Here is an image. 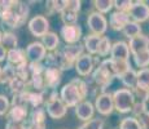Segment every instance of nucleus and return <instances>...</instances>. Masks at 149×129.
<instances>
[{
    "label": "nucleus",
    "instance_id": "37998d69",
    "mask_svg": "<svg viewBox=\"0 0 149 129\" xmlns=\"http://www.w3.org/2000/svg\"><path fill=\"white\" fill-rule=\"evenodd\" d=\"M10 101L7 96L4 94H0V116L7 115L8 111L10 110Z\"/></svg>",
    "mask_w": 149,
    "mask_h": 129
},
{
    "label": "nucleus",
    "instance_id": "9d476101",
    "mask_svg": "<svg viewBox=\"0 0 149 129\" xmlns=\"http://www.w3.org/2000/svg\"><path fill=\"white\" fill-rule=\"evenodd\" d=\"M82 27L78 23L75 25H64L60 30V35L62 36L64 41L66 43V45L71 44H78L79 40L82 38Z\"/></svg>",
    "mask_w": 149,
    "mask_h": 129
},
{
    "label": "nucleus",
    "instance_id": "49530a36",
    "mask_svg": "<svg viewBox=\"0 0 149 129\" xmlns=\"http://www.w3.org/2000/svg\"><path fill=\"white\" fill-rule=\"evenodd\" d=\"M131 114H132V116L136 117V119H140L143 115H145L144 110H143V103H141V101H136L135 106H134V108H132V111H131Z\"/></svg>",
    "mask_w": 149,
    "mask_h": 129
},
{
    "label": "nucleus",
    "instance_id": "f704fd0d",
    "mask_svg": "<svg viewBox=\"0 0 149 129\" xmlns=\"http://www.w3.org/2000/svg\"><path fill=\"white\" fill-rule=\"evenodd\" d=\"M45 108L39 107V108H34L30 114H29V120L34 123H38V124H45Z\"/></svg>",
    "mask_w": 149,
    "mask_h": 129
},
{
    "label": "nucleus",
    "instance_id": "cd10ccee",
    "mask_svg": "<svg viewBox=\"0 0 149 129\" xmlns=\"http://www.w3.org/2000/svg\"><path fill=\"white\" fill-rule=\"evenodd\" d=\"M136 87L149 93V68H141V70L137 71Z\"/></svg>",
    "mask_w": 149,
    "mask_h": 129
},
{
    "label": "nucleus",
    "instance_id": "a878e982",
    "mask_svg": "<svg viewBox=\"0 0 149 129\" xmlns=\"http://www.w3.org/2000/svg\"><path fill=\"white\" fill-rule=\"evenodd\" d=\"M43 103H45V92H34L30 90V96H29V107L39 108L42 107Z\"/></svg>",
    "mask_w": 149,
    "mask_h": 129
},
{
    "label": "nucleus",
    "instance_id": "de8ad7c7",
    "mask_svg": "<svg viewBox=\"0 0 149 129\" xmlns=\"http://www.w3.org/2000/svg\"><path fill=\"white\" fill-rule=\"evenodd\" d=\"M24 125H25V129H47V125L45 124H38V123L30 121L29 119L24 123Z\"/></svg>",
    "mask_w": 149,
    "mask_h": 129
},
{
    "label": "nucleus",
    "instance_id": "423d86ee",
    "mask_svg": "<svg viewBox=\"0 0 149 129\" xmlns=\"http://www.w3.org/2000/svg\"><path fill=\"white\" fill-rule=\"evenodd\" d=\"M95 110L100 115L109 116L113 114L114 108V101H113V93L109 92H102L95 98Z\"/></svg>",
    "mask_w": 149,
    "mask_h": 129
},
{
    "label": "nucleus",
    "instance_id": "13d9d810",
    "mask_svg": "<svg viewBox=\"0 0 149 129\" xmlns=\"http://www.w3.org/2000/svg\"><path fill=\"white\" fill-rule=\"evenodd\" d=\"M148 68H149V67H148Z\"/></svg>",
    "mask_w": 149,
    "mask_h": 129
},
{
    "label": "nucleus",
    "instance_id": "2f4dec72",
    "mask_svg": "<svg viewBox=\"0 0 149 129\" xmlns=\"http://www.w3.org/2000/svg\"><path fill=\"white\" fill-rule=\"evenodd\" d=\"M111 41L109 40V38L107 36H102L101 40H100V44H99V49H97V56L99 57H108L110 56V52H111Z\"/></svg>",
    "mask_w": 149,
    "mask_h": 129
},
{
    "label": "nucleus",
    "instance_id": "6ab92c4d",
    "mask_svg": "<svg viewBox=\"0 0 149 129\" xmlns=\"http://www.w3.org/2000/svg\"><path fill=\"white\" fill-rule=\"evenodd\" d=\"M128 48H130L131 56H132V54L139 53V52L149 49V36L141 34V35L131 39L130 43H128Z\"/></svg>",
    "mask_w": 149,
    "mask_h": 129
},
{
    "label": "nucleus",
    "instance_id": "f03ea898",
    "mask_svg": "<svg viewBox=\"0 0 149 129\" xmlns=\"http://www.w3.org/2000/svg\"><path fill=\"white\" fill-rule=\"evenodd\" d=\"M113 101L114 108L119 114H128L132 111L136 103V98L132 90L127 89V88H119V89L113 92Z\"/></svg>",
    "mask_w": 149,
    "mask_h": 129
},
{
    "label": "nucleus",
    "instance_id": "1a4fd4ad",
    "mask_svg": "<svg viewBox=\"0 0 149 129\" xmlns=\"http://www.w3.org/2000/svg\"><path fill=\"white\" fill-rule=\"evenodd\" d=\"M128 16H130L131 21L137 22V23L147 22L149 19V4L143 0L134 1L131 9L128 10Z\"/></svg>",
    "mask_w": 149,
    "mask_h": 129
},
{
    "label": "nucleus",
    "instance_id": "473e14b6",
    "mask_svg": "<svg viewBox=\"0 0 149 129\" xmlns=\"http://www.w3.org/2000/svg\"><path fill=\"white\" fill-rule=\"evenodd\" d=\"M119 129H143V125L136 117L127 116L121 120V123H119Z\"/></svg>",
    "mask_w": 149,
    "mask_h": 129
},
{
    "label": "nucleus",
    "instance_id": "b1692460",
    "mask_svg": "<svg viewBox=\"0 0 149 129\" xmlns=\"http://www.w3.org/2000/svg\"><path fill=\"white\" fill-rule=\"evenodd\" d=\"M119 80L125 88L132 90L134 88H136V83H137V71H135L134 68H130L127 72H125L122 76H119Z\"/></svg>",
    "mask_w": 149,
    "mask_h": 129
},
{
    "label": "nucleus",
    "instance_id": "58836bf2",
    "mask_svg": "<svg viewBox=\"0 0 149 129\" xmlns=\"http://www.w3.org/2000/svg\"><path fill=\"white\" fill-rule=\"evenodd\" d=\"M16 74H17V77L19 79H24L26 81H30L31 79V74H30V70H29V61L25 62V63L19 65L16 67Z\"/></svg>",
    "mask_w": 149,
    "mask_h": 129
},
{
    "label": "nucleus",
    "instance_id": "c756f323",
    "mask_svg": "<svg viewBox=\"0 0 149 129\" xmlns=\"http://www.w3.org/2000/svg\"><path fill=\"white\" fill-rule=\"evenodd\" d=\"M132 58H134L136 67H139L140 70L149 67V49L139 52L136 54H132Z\"/></svg>",
    "mask_w": 149,
    "mask_h": 129
},
{
    "label": "nucleus",
    "instance_id": "79ce46f5",
    "mask_svg": "<svg viewBox=\"0 0 149 129\" xmlns=\"http://www.w3.org/2000/svg\"><path fill=\"white\" fill-rule=\"evenodd\" d=\"M132 4H134L132 0H114V8H116L117 12L128 13Z\"/></svg>",
    "mask_w": 149,
    "mask_h": 129
},
{
    "label": "nucleus",
    "instance_id": "c03bdc74",
    "mask_svg": "<svg viewBox=\"0 0 149 129\" xmlns=\"http://www.w3.org/2000/svg\"><path fill=\"white\" fill-rule=\"evenodd\" d=\"M104 125H105L104 120L99 119V117H93L90 121L84 123L86 129H104Z\"/></svg>",
    "mask_w": 149,
    "mask_h": 129
},
{
    "label": "nucleus",
    "instance_id": "dca6fc26",
    "mask_svg": "<svg viewBox=\"0 0 149 129\" xmlns=\"http://www.w3.org/2000/svg\"><path fill=\"white\" fill-rule=\"evenodd\" d=\"M93 114H95V105L90 101H83L75 107V115L79 120L87 123L91 119H93Z\"/></svg>",
    "mask_w": 149,
    "mask_h": 129
},
{
    "label": "nucleus",
    "instance_id": "a211bd4d",
    "mask_svg": "<svg viewBox=\"0 0 149 129\" xmlns=\"http://www.w3.org/2000/svg\"><path fill=\"white\" fill-rule=\"evenodd\" d=\"M29 114V107L26 106H10V110L7 114V120L14 123H25Z\"/></svg>",
    "mask_w": 149,
    "mask_h": 129
},
{
    "label": "nucleus",
    "instance_id": "e433bc0d",
    "mask_svg": "<svg viewBox=\"0 0 149 129\" xmlns=\"http://www.w3.org/2000/svg\"><path fill=\"white\" fill-rule=\"evenodd\" d=\"M60 17H61V21L64 25H75L78 22L79 13H75L73 10H69L65 8V10L60 14Z\"/></svg>",
    "mask_w": 149,
    "mask_h": 129
},
{
    "label": "nucleus",
    "instance_id": "09e8293b",
    "mask_svg": "<svg viewBox=\"0 0 149 129\" xmlns=\"http://www.w3.org/2000/svg\"><path fill=\"white\" fill-rule=\"evenodd\" d=\"M5 129H25V125H24V123H14V121L7 120Z\"/></svg>",
    "mask_w": 149,
    "mask_h": 129
},
{
    "label": "nucleus",
    "instance_id": "aec40b11",
    "mask_svg": "<svg viewBox=\"0 0 149 129\" xmlns=\"http://www.w3.org/2000/svg\"><path fill=\"white\" fill-rule=\"evenodd\" d=\"M27 62L26 58V50L22 49V48H16V49L8 50L7 53V63L12 65L13 67H17V66Z\"/></svg>",
    "mask_w": 149,
    "mask_h": 129
},
{
    "label": "nucleus",
    "instance_id": "ddd939ff",
    "mask_svg": "<svg viewBox=\"0 0 149 129\" xmlns=\"http://www.w3.org/2000/svg\"><path fill=\"white\" fill-rule=\"evenodd\" d=\"M130 56L131 52L128 48V43L122 41V40L113 43L110 57H109L110 59H113V61H130Z\"/></svg>",
    "mask_w": 149,
    "mask_h": 129
},
{
    "label": "nucleus",
    "instance_id": "c85d7f7f",
    "mask_svg": "<svg viewBox=\"0 0 149 129\" xmlns=\"http://www.w3.org/2000/svg\"><path fill=\"white\" fill-rule=\"evenodd\" d=\"M122 32H123V35H125L126 38H128L131 40V39L136 38V36L141 35V26H140V23H137V22L130 21L128 22V25L123 28Z\"/></svg>",
    "mask_w": 149,
    "mask_h": 129
},
{
    "label": "nucleus",
    "instance_id": "72a5a7b5",
    "mask_svg": "<svg viewBox=\"0 0 149 129\" xmlns=\"http://www.w3.org/2000/svg\"><path fill=\"white\" fill-rule=\"evenodd\" d=\"M93 5L96 8V12L105 14V13H109L114 8V1L113 0H95Z\"/></svg>",
    "mask_w": 149,
    "mask_h": 129
},
{
    "label": "nucleus",
    "instance_id": "a19ab883",
    "mask_svg": "<svg viewBox=\"0 0 149 129\" xmlns=\"http://www.w3.org/2000/svg\"><path fill=\"white\" fill-rule=\"evenodd\" d=\"M71 83H74V84L77 85L78 90L81 92L83 99H86L87 96H90V93H88V85H87V83H86V80L81 79V77H74V79L71 80Z\"/></svg>",
    "mask_w": 149,
    "mask_h": 129
},
{
    "label": "nucleus",
    "instance_id": "6e6d98bb",
    "mask_svg": "<svg viewBox=\"0 0 149 129\" xmlns=\"http://www.w3.org/2000/svg\"><path fill=\"white\" fill-rule=\"evenodd\" d=\"M78 129H86V127H84V124H83V125H81V127H79Z\"/></svg>",
    "mask_w": 149,
    "mask_h": 129
},
{
    "label": "nucleus",
    "instance_id": "ea45409f",
    "mask_svg": "<svg viewBox=\"0 0 149 129\" xmlns=\"http://www.w3.org/2000/svg\"><path fill=\"white\" fill-rule=\"evenodd\" d=\"M45 65L43 62H29V70H30L31 76L43 75L45 71Z\"/></svg>",
    "mask_w": 149,
    "mask_h": 129
},
{
    "label": "nucleus",
    "instance_id": "c9c22d12",
    "mask_svg": "<svg viewBox=\"0 0 149 129\" xmlns=\"http://www.w3.org/2000/svg\"><path fill=\"white\" fill-rule=\"evenodd\" d=\"M29 96H30V90H25L18 94H13L10 105L12 106H26V107H29Z\"/></svg>",
    "mask_w": 149,
    "mask_h": 129
},
{
    "label": "nucleus",
    "instance_id": "5701e85b",
    "mask_svg": "<svg viewBox=\"0 0 149 129\" xmlns=\"http://www.w3.org/2000/svg\"><path fill=\"white\" fill-rule=\"evenodd\" d=\"M42 44L44 45L48 52H54L58 49L60 38L56 32H48L42 38Z\"/></svg>",
    "mask_w": 149,
    "mask_h": 129
},
{
    "label": "nucleus",
    "instance_id": "412c9836",
    "mask_svg": "<svg viewBox=\"0 0 149 129\" xmlns=\"http://www.w3.org/2000/svg\"><path fill=\"white\" fill-rule=\"evenodd\" d=\"M101 38L102 36L93 35V34H90V35L84 36L83 47H84V49L87 50L88 54H91V56H97V49H99V44H100Z\"/></svg>",
    "mask_w": 149,
    "mask_h": 129
},
{
    "label": "nucleus",
    "instance_id": "4d7b16f0",
    "mask_svg": "<svg viewBox=\"0 0 149 129\" xmlns=\"http://www.w3.org/2000/svg\"><path fill=\"white\" fill-rule=\"evenodd\" d=\"M148 98H149V96H148Z\"/></svg>",
    "mask_w": 149,
    "mask_h": 129
},
{
    "label": "nucleus",
    "instance_id": "4c0bfd02",
    "mask_svg": "<svg viewBox=\"0 0 149 129\" xmlns=\"http://www.w3.org/2000/svg\"><path fill=\"white\" fill-rule=\"evenodd\" d=\"M113 68H114V72H116V76L119 77L132 67H131L130 61H113Z\"/></svg>",
    "mask_w": 149,
    "mask_h": 129
},
{
    "label": "nucleus",
    "instance_id": "20e7f679",
    "mask_svg": "<svg viewBox=\"0 0 149 129\" xmlns=\"http://www.w3.org/2000/svg\"><path fill=\"white\" fill-rule=\"evenodd\" d=\"M60 97H61L62 102L66 105V107L75 108L81 102L86 101V99H83L81 92L78 90L77 85L71 81H69L68 84H65L64 87L61 88V90H60Z\"/></svg>",
    "mask_w": 149,
    "mask_h": 129
},
{
    "label": "nucleus",
    "instance_id": "f3484780",
    "mask_svg": "<svg viewBox=\"0 0 149 129\" xmlns=\"http://www.w3.org/2000/svg\"><path fill=\"white\" fill-rule=\"evenodd\" d=\"M0 19H1L3 23L7 26V27H9V28H18V27H21V26L25 23V22L22 21L18 16H17V13L13 10V5H12L10 9L0 13Z\"/></svg>",
    "mask_w": 149,
    "mask_h": 129
},
{
    "label": "nucleus",
    "instance_id": "6e6552de",
    "mask_svg": "<svg viewBox=\"0 0 149 129\" xmlns=\"http://www.w3.org/2000/svg\"><path fill=\"white\" fill-rule=\"evenodd\" d=\"M75 71L78 72L79 76L82 77H88L92 75L93 70L96 68V62H95V56H91L88 53H84L77 59L75 62Z\"/></svg>",
    "mask_w": 149,
    "mask_h": 129
},
{
    "label": "nucleus",
    "instance_id": "603ef678",
    "mask_svg": "<svg viewBox=\"0 0 149 129\" xmlns=\"http://www.w3.org/2000/svg\"><path fill=\"white\" fill-rule=\"evenodd\" d=\"M141 125H143V129H149V117H147L145 120H143Z\"/></svg>",
    "mask_w": 149,
    "mask_h": 129
},
{
    "label": "nucleus",
    "instance_id": "4be33fe9",
    "mask_svg": "<svg viewBox=\"0 0 149 129\" xmlns=\"http://www.w3.org/2000/svg\"><path fill=\"white\" fill-rule=\"evenodd\" d=\"M68 4V0H48L45 1V10H47L48 16H52V14H61L65 10Z\"/></svg>",
    "mask_w": 149,
    "mask_h": 129
},
{
    "label": "nucleus",
    "instance_id": "39448f33",
    "mask_svg": "<svg viewBox=\"0 0 149 129\" xmlns=\"http://www.w3.org/2000/svg\"><path fill=\"white\" fill-rule=\"evenodd\" d=\"M108 19L105 18L104 14L99 12H91L87 17V26L90 28V31L93 35L102 36L108 30Z\"/></svg>",
    "mask_w": 149,
    "mask_h": 129
},
{
    "label": "nucleus",
    "instance_id": "f257e3e1",
    "mask_svg": "<svg viewBox=\"0 0 149 129\" xmlns=\"http://www.w3.org/2000/svg\"><path fill=\"white\" fill-rule=\"evenodd\" d=\"M91 77L95 81V84L100 88L101 93L105 92V89L109 88V85H111V83L117 77L116 72H114V68H113V61L110 58L102 59L101 63L93 70Z\"/></svg>",
    "mask_w": 149,
    "mask_h": 129
},
{
    "label": "nucleus",
    "instance_id": "9b49d317",
    "mask_svg": "<svg viewBox=\"0 0 149 129\" xmlns=\"http://www.w3.org/2000/svg\"><path fill=\"white\" fill-rule=\"evenodd\" d=\"M26 58L29 62H43L47 57V49L42 41H33L26 47Z\"/></svg>",
    "mask_w": 149,
    "mask_h": 129
},
{
    "label": "nucleus",
    "instance_id": "8fccbe9b",
    "mask_svg": "<svg viewBox=\"0 0 149 129\" xmlns=\"http://www.w3.org/2000/svg\"><path fill=\"white\" fill-rule=\"evenodd\" d=\"M141 103H143V110H144V114L147 116H149V98L148 97L145 99H143Z\"/></svg>",
    "mask_w": 149,
    "mask_h": 129
},
{
    "label": "nucleus",
    "instance_id": "a18cd8bd",
    "mask_svg": "<svg viewBox=\"0 0 149 129\" xmlns=\"http://www.w3.org/2000/svg\"><path fill=\"white\" fill-rule=\"evenodd\" d=\"M66 9L73 10L75 13H79L82 9V1H79V0H68Z\"/></svg>",
    "mask_w": 149,
    "mask_h": 129
},
{
    "label": "nucleus",
    "instance_id": "2eb2a0df",
    "mask_svg": "<svg viewBox=\"0 0 149 129\" xmlns=\"http://www.w3.org/2000/svg\"><path fill=\"white\" fill-rule=\"evenodd\" d=\"M131 21L128 13L125 12H113L109 17V26L113 28L114 31H123V28L128 25Z\"/></svg>",
    "mask_w": 149,
    "mask_h": 129
},
{
    "label": "nucleus",
    "instance_id": "4468645a",
    "mask_svg": "<svg viewBox=\"0 0 149 129\" xmlns=\"http://www.w3.org/2000/svg\"><path fill=\"white\" fill-rule=\"evenodd\" d=\"M62 54H64L65 59L70 63L71 66H75V62L82 54H84V47L78 43V44H71V45H65L62 48Z\"/></svg>",
    "mask_w": 149,
    "mask_h": 129
},
{
    "label": "nucleus",
    "instance_id": "f8f14e48",
    "mask_svg": "<svg viewBox=\"0 0 149 129\" xmlns=\"http://www.w3.org/2000/svg\"><path fill=\"white\" fill-rule=\"evenodd\" d=\"M44 84L47 90H56L57 87H60L62 80V71L57 67H47L43 74Z\"/></svg>",
    "mask_w": 149,
    "mask_h": 129
},
{
    "label": "nucleus",
    "instance_id": "7ed1b4c3",
    "mask_svg": "<svg viewBox=\"0 0 149 129\" xmlns=\"http://www.w3.org/2000/svg\"><path fill=\"white\" fill-rule=\"evenodd\" d=\"M45 112L48 114V116L52 119H61L66 115L68 107L64 102H62L60 93L57 90H49V94L45 98Z\"/></svg>",
    "mask_w": 149,
    "mask_h": 129
},
{
    "label": "nucleus",
    "instance_id": "393cba45",
    "mask_svg": "<svg viewBox=\"0 0 149 129\" xmlns=\"http://www.w3.org/2000/svg\"><path fill=\"white\" fill-rule=\"evenodd\" d=\"M1 45L7 50H12L18 48V38L12 31H3V38H1Z\"/></svg>",
    "mask_w": 149,
    "mask_h": 129
},
{
    "label": "nucleus",
    "instance_id": "0eeeda50",
    "mask_svg": "<svg viewBox=\"0 0 149 129\" xmlns=\"http://www.w3.org/2000/svg\"><path fill=\"white\" fill-rule=\"evenodd\" d=\"M27 27H29V31L31 32V35L42 39L45 34L49 32V21L47 19V17L42 16V14L34 16L29 21Z\"/></svg>",
    "mask_w": 149,
    "mask_h": 129
},
{
    "label": "nucleus",
    "instance_id": "7c9ffc66",
    "mask_svg": "<svg viewBox=\"0 0 149 129\" xmlns=\"http://www.w3.org/2000/svg\"><path fill=\"white\" fill-rule=\"evenodd\" d=\"M17 77V74H16V67H13L12 65L7 63L3 67V74H1V80L0 83L1 84H9L12 80H14Z\"/></svg>",
    "mask_w": 149,
    "mask_h": 129
},
{
    "label": "nucleus",
    "instance_id": "864d4df0",
    "mask_svg": "<svg viewBox=\"0 0 149 129\" xmlns=\"http://www.w3.org/2000/svg\"><path fill=\"white\" fill-rule=\"evenodd\" d=\"M1 38H3V31L0 30V44H1Z\"/></svg>",
    "mask_w": 149,
    "mask_h": 129
},
{
    "label": "nucleus",
    "instance_id": "5fc2aeb1",
    "mask_svg": "<svg viewBox=\"0 0 149 129\" xmlns=\"http://www.w3.org/2000/svg\"><path fill=\"white\" fill-rule=\"evenodd\" d=\"M1 74H3V67L0 66V80H1Z\"/></svg>",
    "mask_w": 149,
    "mask_h": 129
},
{
    "label": "nucleus",
    "instance_id": "3c124183",
    "mask_svg": "<svg viewBox=\"0 0 149 129\" xmlns=\"http://www.w3.org/2000/svg\"><path fill=\"white\" fill-rule=\"evenodd\" d=\"M7 53H8V50L0 44V62H3V61L7 59Z\"/></svg>",
    "mask_w": 149,
    "mask_h": 129
},
{
    "label": "nucleus",
    "instance_id": "bb28decb",
    "mask_svg": "<svg viewBox=\"0 0 149 129\" xmlns=\"http://www.w3.org/2000/svg\"><path fill=\"white\" fill-rule=\"evenodd\" d=\"M9 87V90L12 92V94H18V93H22L25 90H30V85H29V81L24 79H19V77H16L14 80L8 84Z\"/></svg>",
    "mask_w": 149,
    "mask_h": 129
}]
</instances>
